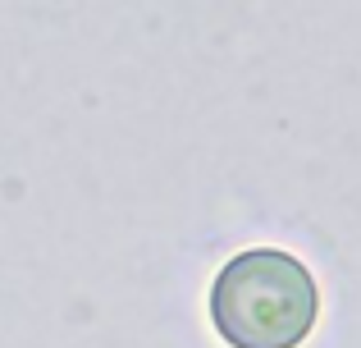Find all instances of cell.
I'll return each instance as SVG.
<instances>
[{
  "label": "cell",
  "mask_w": 361,
  "mask_h": 348,
  "mask_svg": "<svg viewBox=\"0 0 361 348\" xmlns=\"http://www.w3.org/2000/svg\"><path fill=\"white\" fill-rule=\"evenodd\" d=\"M316 316V275L283 248L238 252L211 284V325L229 348H298Z\"/></svg>",
  "instance_id": "1"
}]
</instances>
